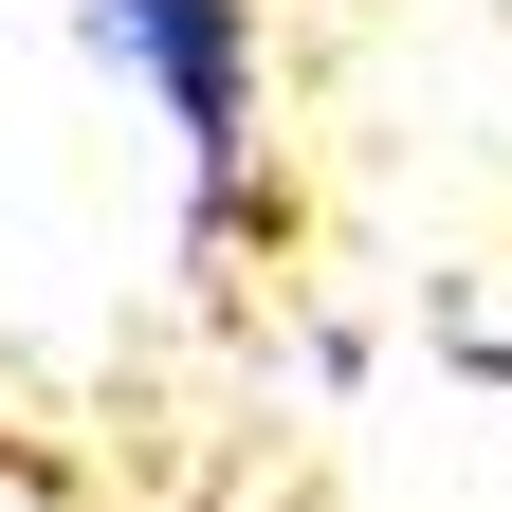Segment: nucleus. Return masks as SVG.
<instances>
[{"label":"nucleus","mask_w":512,"mask_h":512,"mask_svg":"<svg viewBox=\"0 0 512 512\" xmlns=\"http://www.w3.org/2000/svg\"><path fill=\"white\" fill-rule=\"evenodd\" d=\"M92 37L183 110L202 202H220V183H238V128H256V0H92Z\"/></svg>","instance_id":"f257e3e1"}]
</instances>
